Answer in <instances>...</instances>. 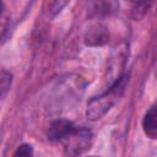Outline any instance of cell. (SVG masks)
<instances>
[{
    "label": "cell",
    "mask_w": 157,
    "mask_h": 157,
    "mask_svg": "<svg viewBox=\"0 0 157 157\" xmlns=\"http://www.w3.org/2000/svg\"><path fill=\"white\" fill-rule=\"evenodd\" d=\"M128 78L129 77L126 75L119 76L105 92L92 98L87 104V110H86L87 119L92 121L101 119L120 99V97L125 91Z\"/></svg>",
    "instance_id": "1"
},
{
    "label": "cell",
    "mask_w": 157,
    "mask_h": 157,
    "mask_svg": "<svg viewBox=\"0 0 157 157\" xmlns=\"http://www.w3.org/2000/svg\"><path fill=\"white\" fill-rule=\"evenodd\" d=\"M64 151L70 157H76L90 150L93 142V134L88 128H75L63 141Z\"/></svg>",
    "instance_id": "2"
},
{
    "label": "cell",
    "mask_w": 157,
    "mask_h": 157,
    "mask_svg": "<svg viewBox=\"0 0 157 157\" xmlns=\"http://www.w3.org/2000/svg\"><path fill=\"white\" fill-rule=\"evenodd\" d=\"M109 40V32L102 23L91 25L83 36V43L87 47H102Z\"/></svg>",
    "instance_id": "3"
},
{
    "label": "cell",
    "mask_w": 157,
    "mask_h": 157,
    "mask_svg": "<svg viewBox=\"0 0 157 157\" xmlns=\"http://www.w3.org/2000/svg\"><path fill=\"white\" fill-rule=\"evenodd\" d=\"M76 126L70 121V120H66V119H56L54 120L50 125H49V129H48V140L49 141H53V142H56V141H63L69 134H71L74 131Z\"/></svg>",
    "instance_id": "4"
},
{
    "label": "cell",
    "mask_w": 157,
    "mask_h": 157,
    "mask_svg": "<svg viewBox=\"0 0 157 157\" xmlns=\"http://www.w3.org/2000/svg\"><path fill=\"white\" fill-rule=\"evenodd\" d=\"M142 128L145 134L150 139H156L157 136V114H156V107H151L144 119H142Z\"/></svg>",
    "instance_id": "5"
},
{
    "label": "cell",
    "mask_w": 157,
    "mask_h": 157,
    "mask_svg": "<svg viewBox=\"0 0 157 157\" xmlns=\"http://www.w3.org/2000/svg\"><path fill=\"white\" fill-rule=\"evenodd\" d=\"M65 5H67V1H45L44 2V13L47 17L53 18L61 11V9Z\"/></svg>",
    "instance_id": "6"
},
{
    "label": "cell",
    "mask_w": 157,
    "mask_h": 157,
    "mask_svg": "<svg viewBox=\"0 0 157 157\" xmlns=\"http://www.w3.org/2000/svg\"><path fill=\"white\" fill-rule=\"evenodd\" d=\"M12 86V74L9 71H1L0 72V101L7 94Z\"/></svg>",
    "instance_id": "7"
},
{
    "label": "cell",
    "mask_w": 157,
    "mask_h": 157,
    "mask_svg": "<svg viewBox=\"0 0 157 157\" xmlns=\"http://www.w3.org/2000/svg\"><path fill=\"white\" fill-rule=\"evenodd\" d=\"M151 2H145V1H141V2H135L134 4V7L131 10V15L135 20H140L145 13L146 11L148 10Z\"/></svg>",
    "instance_id": "8"
},
{
    "label": "cell",
    "mask_w": 157,
    "mask_h": 157,
    "mask_svg": "<svg viewBox=\"0 0 157 157\" xmlns=\"http://www.w3.org/2000/svg\"><path fill=\"white\" fill-rule=\"evenodd\" d=\"M13 157H33V147L29 144H22L17 147Z\"/></svg>",
    "instance_id": "9"
},
{
    "label": "cell",
    "mask_w": 157,
    "mask_h": 157,
    "mask_svg": "<svg viewBox=\"0 0 157 157\" xmlns=\"http://www.w3.org/2000/svg\"><path fill=\"white\" fill-rule=\"evenodd\" d=\"M2 9H4V4L0 1V16H1V13H2Z\"/></svg>",
    "instance_id": "10"
},
{
    "label": "cell",
    "mask_w": 157,
    "mask_h": 157,
    "mask_svg": "<svg viewBox=\"0 0 157 157\" xmlns=\"http://www.w3.org/2000/svg\"><path fill=\"white\" fill-rule=\"evenodd\" d=\"M88 157H97V156H88Z\"/></svg>",
    "instance_id": "11"
}]
</instances>
